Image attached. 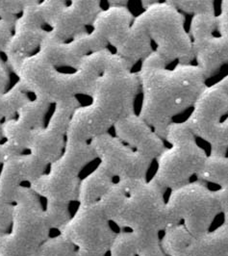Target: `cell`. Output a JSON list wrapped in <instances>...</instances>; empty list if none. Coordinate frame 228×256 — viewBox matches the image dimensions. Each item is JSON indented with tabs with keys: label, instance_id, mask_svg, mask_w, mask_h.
I'll return each mask as SVG.
<instances>
[{
	"label": "cell",
	"instance_id": "obj_28",
	"mask_svg": "<svg viewBox=\"0 0 228 256\" xmlns=\"http://www.w3.org/2000/svg\"><path fill=\"white\" fill-rule=\"evenodd\" d=\"M180 12L192 14L194 16L200 14H215V4L212 0L202 1H187V0H170Z\"/></svg>",
	"mask_w": 228,
	"mask_h": 256
},
{
	"label": "cell",
	"instance_id": "obj_30",
	"mask_svg": "<svg viewBox=\"0 0 228 256\" xmlns=\"http://www.w3.org/2000/svg\"><path fill=\"white\" fill-rule=\"evenodd\" d=\"M14 22L0 20V52H5L13 34Z\"/></svg>",
	"mask_w": 228,
	"mask_h": 256
},
{
	"label": "cell",
	"instance_id": "obj_26",
	"mask_svg": "<svg viewBox=\"0 0 228 256\" xmlns=\"http://www.w3.org/2000/svg\"><path fill=\"white\" fill-rule=\"evenodd\" d=\"M38 256H78V252L74 244L60 234L44 242Z\"/></svg>",
	"mask_w": 228,
	"mask_h": 256
},
{
	"label": "cell",
	"instance_id": "obj_18",
	"mask_svg": "<svg viewBox=\"0 0 228 256\" xmlns=\"http://www.w3.org/2000/svg\"><path fill=\"white\" fill-rule=\"evenodd\" d=\"M114 128L116 138L152 162L166 148L163 139L135 112L120 120Z\"/></svg>",
	"mask_w": 228,
	"mask_h": 256
},
{
	"label": "cell",
	"instance_id": "obj_36",
	"mask_svg": "<svg viewBox=\"0 0 228 256\" xmlns=\"http://www.w3.org/2000/svg\"></svg>",
	"mask_w": 228,
	"mask_h": 256
},
{
	"label": "cell",
	"instance_id": "obj_32",
	"mask_svg": "<svg viewBox=\"0 0 228 256\" xmlns=\"http://www.w3.org/2000/svg\"><path fill=\"white\" fill-rule=\"evenodd\" d=\"M8 66L0 58V94L7 90L9 84Z\"/></svg>",
	"mask_w": 228,
	"mask_h": 256
},
{
	"label": "cell",
	"instance_id": "obj_7",
	"mask_svg": "<svg viewBox=\"0 0 228 256\" xmlns=\"http://www.w3.org/2000/svg\"><path fill=\"white\" fill-rule=\"evenodd\" d=\"M96 158L90 142L66 140L63 154L51 164L50 170L29 187L46 200V207L68 208L78 200L81 170Z\"/></svg>",
	"mask_w": 228,
	"mask_h": 256
},
{
	"label": "cell",
	"instance_id": "obj_2",
	"mask_svg": "<svg viewBox=\"0 0 228 256\" xmlns=\"http://www.w3.org/2000/svg\"><path fill=\"white\" fill-rule=\"evenodd\" d=\"M140 90L139 76L126 62L111 53L92 92V102L74 112L68 133V141L87 142L108 132L127 115L134 113Z\"/></svg>",
	"mask_w": 228,
	"mask_h": 256
},
{
	"label": "cell",
	"instance_id": "obj_23",
	"mask_svg": "<svg viewBox=\"0 0 228 256\" xmlns=\"http://www.w3.org/2000/svg\"><path fill=\"white\" fill-rule=\"evenodd\" d=\"M30 100L29 92L18 82L11 89L0 94V141L3 139L1 128L3 122L14 118L18 110Z\"/></svg>",
	"mask_w": 228,
	"mask_h": 256
},
{
	"label": "cell",
	"instance_id": "obj_20",
	"mask_svg": "<svg viewBox=\"0 0 228 256\" xmlns=\"http://www.w3.org/2000/svg\"><path fill=\"white\" fill-rule=\"evenodd\" d=\"M134 20V16L126 5H109L96 16L92 33L105 46L108 44L116 48L126 37Z\"/></svg>",
	"mask_w": 228,
	"mask_h": 256
},
{
	"label": "cell",
	"instance_id": "obj_31",
	"mask_svg": "<svg viewBox=\"0 0 228 256\" xmlns=\"http://www.w3.org/2000/svg\"><path fill=\"white\" fill-rule=\"evenodd\" d=\"M216 202L220 208L222 213L228 211V184L214 191Z\"/></svg>",
	"mask_w": 228,
	"mask_h": 256
},
{
	"label": "cell",
	"instance_id": "obj_35",
	"mask_svg": "<svg viewBox=\"0 0 228 256\" xmlns=\"http://www.w3.org/2000/svg\"><path fill=\"white\" fill-rule=\"evenodd\" d=\"M4 162L3 160V155H2V150H1V144H0V165H2Z\"/></svg>",
	"mask_w": 228,
	"mask_h": 256
},
{
	"label": "cell",
	"instance_id": "obj_37",
	"mask_svg": "<svg viewBox=\"0 0 228 256\" xmlns=\"http://www.w3.org/2000/svg\"></svg>",
	"mask_w": 228,
	"mask_h": 256
},
{
	"label": "cell",
	"instance_id": "obj_8",
	"mask_svg": "<svg viewBox=\"0 0 228 256\" xmlns=\"http://www.w3.org/2000/svg\"><path fill=\"white\" fill-rule=\"evenodd\" d=\"M168 148L157 158V170L152 180L164 191L174 190L190 182L200 172L207 154L185 122H172L166 130Z\"/></svg>",
	"mask_w": 228,
	"mask_h": 256
},
{
	"label": "cell",
	"instance_id": "obj_6",
	"mask_svg": "<svg viewBox=\"0 0 228 256\" xmlns=\"http://www.w3.org/2000/svg\"><path fill=\"white\" fill-rule=\"evenodd\" d=\"M12 231L0 233V256H38L50 226L38 196L22 186L14 206Z\"/></svg>",
	"mask_w": 228,
	"mask_h": 256
},
{
	"label": "cell",
	"instance_id": "obj_15",
	"mask_svg": "<svg viewBox=\"0 0 228 256\" xmlns=\"http://www.w3.org/2000/svg\"><path fill=\"white\" fill-rule=\"evenodd\" d=\"M216 29L215 14H200L192 18L189 34L194 56L206 79L216 76L224 66L222 48L218 37L215 35Z\"/></svg>",
	"mask_w": 228,
	"mask_h": 256
},
{
	"label": "cell",
	"instance_id": "obj_14",
	"mask_svg": "<svg viewBox=\"0 0 228 256\" xmlns=\"http://www.w3.org/2000/svg\"><path fill=\"white\" fill-rule=\"evenodd\" d=\"M38 2L28 0L22 14L16 18L13 34L4 52L7 66L14 74L18 72L22 63L40 48L48 33L44 28V22L40 13Z\"/></svg>",
	"mask_w": 228,
	"mask_h": 256
},
{
	"label": "cell",
	"instance_id": "obj_5",
	"mask_svg": "<svg viewBox=\"0 0 228 256\" xmlns=\"http://www.w3.org/2000/svg\"><path fill=\"white\" fill-rule=\"evenodd\" d=\"M144 12L134 18L131 26L156 44L166 66L174 61L190 64L194 60L192 42L185 29V18L170 0L142 1Z\"/></svg>",
	"mask_w": 228,
	"mask_h": 256
},
{
	"label": "cell",
	"instance_id": "obj_1",
	"mask_svg": "<svg viewBox=\"0 0 228 256\" xmlns=\"http://www.w3.org/2000/svg\"><path fill=\"white\" fill-rule=\"evenodd\" d=\"M138 76L142 92L139 116L163 140L174 118L194 107L207 80L196 64L168 68L155 50L142 60Z\"/></svg>",
	"mask_w": 228,
	"mask_h": 256
},
{
	"label": "cell",
	"instance_id": "obj_13",
	"mask_svg": "<svg viewBox=\"0 0 228 256\" xmlns=\"http://www.w3.org/2000/svg\"><path fill=\"white\" fill-rule=\"evenodd\" d=\"M79 106L77 98L56 104L48 124L35 132L28 150L44 166L51 165L63 154L72 116Z\"/></svg>",
	"mask_w": 228,
	"mask_h": 256
},
{
	"label": "cell",
	"instance_id": "obj_16",
	"mask_svg": "<svg viewBox=\"0 0 228 256\" xmlns=\"http://www.w3.org/2000/svg\"><path fill=\"white\" fill-rule=\"evenodd\" d=\"M228 113V94L216 83L206 86L184 122L196 138L211 146L215 141L216 126Z\"/></svg>",
	"mask_w": 228,
	"mask_h": 256
},
{
	"label": "cell",
	"instance_id": "obj_24",
	"mask_svg": "<svg viewBox=\"0 0 228 256\" xmlns=\"http://www.w3.org/2000/svg\"><path fill=\"white\" fill-rule=\"evenodd\" d=\"M200 181L213 183L220 188L228 184V157L224 154H211L206 157L202 170L196 174Z\"/></svg>",
	"mask_w": 228,
	"mask_h": 256
},
{
	"label": "cell",
	"instance_id": "obj_34",
	"mask_svg": "<svg viewBox=\"0 0 228 256\" xmlns=\"http://www.w3.org/2000/svg\"><path fill=\"white\" fill-rule=\"evenodd\" d=\"M222 224L228 226V211L224 213V222Z\"/></svg>",
	"mask_w": 228,
	"mask_h": 256
},
{
	"label": "cell",
	"instance_id": "obj_33",
	"mask_svg": "<svg viewBox=\"0 0 228 256\" xmlns=\"http://www.w3.org/2000/svg\"><path fill=\"white\" fill-rule=\"evenodd\" d=\"M216 84L228 94V74L226 76L224 77L222 80H220L218 82H216Z\"/></svg>",
	"mask_w": 228,
	"mask_h": 256
},
{
	"label": "cell",
	"instance_id": "obj_19",
	"mask_svg": "<svg viewBox=\"0 0 228 256\" xmlns=\"http://www.w3.org/2000/svg\"><path fill=\"white\" fill-rule=\"evenodd\" d=\"M102 1L72 0L66 4L51 27L50 34L61 42H68L86 32L102 11Z\"/></svg>",
	"mask_w": 228,
	"mask_h": 256
},
{
	"label": "cell",
	"instance_id": "obj_9",
	"mask_svg": "<svg viewBox=\"0 0 228 256\" xmlns=\"http://www.w3.org/2000/svg\"><path fill=\"white\" fill-rule=\"evenodd\" d=\"M166 210L170 226L183 222V226L194 237L210 231L216 216L222 213L214 191L196 180L172 190Z\"/></svg>",
	"mask_w": 228,
	"mask_h": 256
},
{
	"label": "cell",
	"instance_id": "obj_21",
	"mask_svg": "<svg viewBox=\"0 0 228 256\" xmlns=\"http://www.w3.org/2000/svg\"><path fill=\"white\" fill-rule=\"evenodd\" d=\"M114 182V176L105 168L98 165L94 172L80 181L77 202L81 205L100 202Z\"/></svg>",
	"mask_w": 228,
	"mask_h": 256
},
{
	"label": "cell",
	"instance_id": "obj_4",
	"mask_svg": "<svg viewBox=\"0 0 228 256\" xmlns=\"http://www.w3.org/2000/svg\"><path fill=\"white\" fill-rule=\"evenodd\" d=\"M164 194L152 180H116L100 204L118 228L160 233L170 226Z\"/></svg>",
	"mask_w": 228,
	"mask_h": 256
},
{
	"label": "cell",
	"instance_id": "obj_3",
	"mask_svg": "<svg viewBox=\"0 0 228 256\" xmlns=\"http://www.w3.org/2000/svg\"><path fill=\"white\" fill-rule=\"evenodd\" d=\"M110 54L109 50L94 52L81 61L76 72H61L37 52L26 58L16 74L35 98L56 105L76 98L78 94L92 96Z\"/></svg>",
	"mask_w": 228,
	"mask_h": 256
},
{
	"label": "cell",
	"instance_id": "obj_29",
	"mask_svg": "<svg viewBox=\"0 0 228 256\" xmlns=\"http://www.w3.org/2000/svg\"><path fill=\"white\" fill-rule=\"evenodd\" d=\"M28 1H0V20L16 22V16L22 13Z\"/></svg>",
	"mask_w": 228,
	"mask_h": 256
},
{
	"label": "cell",
	"instance_id": "obj_10",
	"mask_svg": "<svg viewBox=\"0 0 228 256\" xmlns=\"http://www.w3.org/2000/svg\"><path fill=\"white\" fill-rule=\"evenodd\" d=\"M61 234L76 246L78 256H106L114 233L100 202L81 205Z\"/></svg>",
	"mask_w": 228,
	"mask_h": 256
},
{
	"label": "cell",
	"instance_id": "obj_25",
	"mask_svg": "<svg viewBox=\"0 0 228 256\" xmlns=\"http://www.w3.org/2000/svg\"><path fill=\"white\" fill-rule=\"evenodd\" d=\"M109 252L110 256H139L140 244L138 234L130 230L116 233Z\"/></svg>",
	"mask_w": 228,
	"mask_h": 256
},
{
	"label": "cell",
	"instance_id": "obj_27",
	"mask_svg": "<svg viewBox=\"0 0 228 256\" xmlns=\"http://www.w3.org/2000/svg\"><path fill=\"white\" fill-rule=\"evenodd\" d=\"M222 48L224 64H228V0H222L220 12L216 16V29Z\"/></svg>",
	"mask_w": 228,
	"mask_h": 256
},
{
	"label": "cell",
	"instance_id": "obj_12",
	"mask_svg": "<svg viewBox=\"0 0 228 256\" xmlns=\"http://www.w3.org/2000/svg\"><path fill=\"white\" fill-rule=\"evenodd\" d=\"M50 104L35 98L26 103L16 116L3 122L1 133L5 142L1 144L3 160L22 155L30 146L35 132L44 126Z\"/></svg>",
	"mask_w": 228,
	"mask_h": 256
},
{
	"label": "cell",
	"instance_id": "obj_11",
	"mask_svg": "<svg viewBox=\"0 0 228 256\" xmlns=\"http://www.w3.org/2000/svg\"><path fill=\"white\" fill-rule=\"evenodd\" d=\"M96 158L114 178H146L152 161L108 132L90 142Z\"/></svg>",
	"mask_w": 228,
	"mask_h": 256
},
{
	"label": "cell",
	"instance_id": "obj_17",
	"mask_svg": "<svg viewBox=\"0 0 228 256\" xmlns=\"http://www.w3.org/2000/svg\"><path fill=\"white\" fill-rule=\"evenodd\" d=\"M24 182L30 183L26 154L4 161L0 172V233L12 224L14 206Z\"/></svg>",
	"mask_w": 228,
	"mask_h": 256
},
{
	"label": "cell",
	"instance_id": "obj_22",
	"mask_svg": "<svg viewBox=\"0 0 228 256\" xmlns=\"http://www.w3.org/2000/svg\"><path fill=\"white\" fill-rule=\"evenodd\" d=\"M194 238L182 224H174L164 230L161 248L168 256H188Z\"/></svg>",
	"mask_w": 228,
	"mask_h": 256
}]
</instances>
